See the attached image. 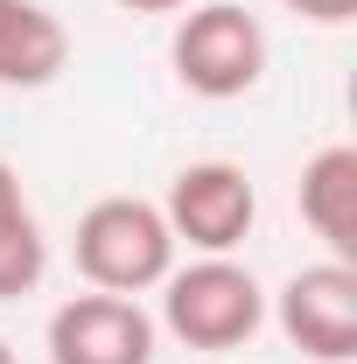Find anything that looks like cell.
<instances>
[{
    "instance_id": "12",
    "label": "cell",
    "mask_w": 357,
    "mask_h": 364,
    "mask_svg": "<svg viewBox=\"0 0 357 364\" xmlns=\"http://www.w3.org/2000/svg\"><path fill=\"white\" fill-rule=\"evenodd\" d=\"M0 364H14V350H7V336H0Z\"/></svg>"
},
{
    "instance_id": "3",
    "label": "cell",
    "mask_w": 357,
    "mask_h": 364,
    "mask_svg": "<svg viewBox=\"0 0 357 364\" xmlns=\"http://www.w3.org/2000/svg\"><path fill=\"white\" fill-rule=\"evenodd\" d=\"M169 63H176V85L189 98H211V105L245 98L267 77V28L238 0H203V7H189L176 21Z\"/></svg>"
},
{
    "instance_id": "10",
    "label": "cell",
    "mask_w": 357,
    "mask_h": 364,
    "mask_svg": "<svg viewBox=\"0 0 357 364\" xmlns=\"http://www.w3.org/2000/svg\"><path fill=\"white\" fill-rule=\"evenodd\" d=\"M287 14H302V21H315V28H343L357 14V0H280Z\"/></svg>"
},
{
    "instance_id": "1",
    "label": "cell",
    "mask_w": 357,
    "mask_h": 364,
    "mask_svg": "<svg viewBox=\"0 0 357 364\" xmlns=\"http://www.w3.org/2000/svg\"><path fill=\"white\" fill-rule=\"evenodd\" d=\"M267 322V287L231 252H203L161 280V329L189 350H245Z\"/></svg>"
},
{
    "instance_id": "7",
    "label": "cell",
    "mask_w": 357,
    "mask_h": 364,
    "mask_svg": "<svg viewBox=\"0 0 357 364\" xmlns=\"http://www.w3.org/2000/svg\"><path fill=\"white\" fill-rule=\"evenodd\" d=\"M294 210H302V225L329 245V259L357 267V147L351 140H329V147L309 154L302 189H294Z\"/></svg>"
},
{
    "instance_id": "6",
    "label": "cell",
    "mask_w": 357,
    "mask_h": 364,
    "mask_svg": "<svg viewBox=\"0 0 357 364\" xmlns=\"http://www.w3.org/2000/svg\"><path fill=\"white\" fill-rule=\"evenodd\" d=\"M49 364H154V316L134 294H70L49 316Z\"/></svg>"
},
{
    "instance_id": "5",
    "label": "cell",
    "mask_w": 357,
    "mask_h": 364,
    "mask_svg": "<svg viewBox=\"0 0 357 364\" xmlns=\"http://www.w3.org/2000/svg\"><path fill=\"white\" fill-rule=\"evenodd\" d=\"M280 336L315 364H351L357 358V267L343 259H315L287 273V287L273 294Z\"/></svg>"
},
{
    "instance_id": "11",
    "label": "cell",
    "mask_w": 357,
    "mask_h": 364,
    "mask_svg": "<svg viewBox=\"0 0 357 364\" xmlns=\"http://www.w3.org/2000/svg\"><path fill=\"white\" fill-rule=\"evenodd\" d=\"M119 7H127V14H182L189 0H119Z\"/></svg>"
},
{
    "instance_id": "2",
    "label": "cell",
    "mask_w": 357,
    "mask_h": 364,
    "mask_svg": "<svg viewBox=\"0 0 357 364\" xmlns=\"http://www.w3.org/2000/svg\"><path fill=\"white\" fill-rule=\"evenodd\" d=\"M78 273L98 294H147L176 267V231L147 196H98L78 218Z\"/></svg>"
},
{
    "instance_id": "8",
    "label": "cell",
    "mask_w": 357,
    "mask_h": 364,
    "mask_svg": "<svg viewBox=\"0 0 357 364\" xmlns=\"http://www.w3.org/2000/svg\"><path fill=\"white\" fill-rule=\"evenodd\" d=\"M70 36L63 21L36 0H0V85L7 91H43L63 77Z\"/></svg>"
},
{
    "instance_id": "9",
    "label": "cell",
    "mask_w": 357,
    "mask_h": 364,
    "mask_svg": "<svg viewBox=\"0 0 357 364\" xmlns=\"http://www.w3.org/2000/svg\"><path fill=\"white\" fill-rule=\"evenodd\" d=\"M43 267H49V238H43V225H36V210H28V196H21L14 161L0 154V301L36 294Z\"/></svg>"
},
{
    "instance_id": "4",
    "label": "cell",
    "mask_w": 357,
    "mask_h": 364,
    "mask_svg": "<svg viewBox=\"0 0 357 364\" xmlns=\"http://www.w3.org/2000/svg\"><path fill=\"white\" fill-rule=\"evenodd\" d=\"M161 218L176 231V245H189V252H238L260 218V189L238 161H189L169 182Z\"/></svg>"
}]
</instances>
